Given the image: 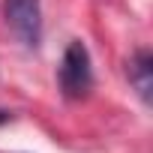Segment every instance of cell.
I'll list each match as a JSON object with an SVG mask.
<instances>
[{"label": "cell", "mask_w": 153, "mask_h": 153, "mask_svg": "<svg viewBox=\"0 0 153 153\" xmlns=\"http://www.w3.org/2000/svg\"><path fill=\"white\" fill-rule=\"evenodd\" d=\"M60 87L69 99H84L93 87V69H90V54L81 42H69L63 51L60 63Z\"/></svg>", "instance_id": "1"}, {"label": "cell", "mask_w": 153, "mask_h": 153, "mask_svg": "<svg viewBox=\"0 0 153 153\" xmlns=\"http://www.w3.org/2000/svg\"><path fill=\"white\" fill-rule=\"evenodd\" d=\"M9 120V111H0V123H6Z\"/></svg>", "instance_id": "4"}, {"label": "cell", "mask_w": 153, "mask_h": 153, "mask_svg": "<svg viewBox=\"0 0 153 153\" xmlns=\"http://www.w3.org/2000/svg\"><path fill=\"white\" fill-rule=\"evenodd\" d=\"M126 72H129V84L138 90V96H141L144 102H150V99H153V54H150L147 48L135 51Z\"/></svg>", "instance_id": "3"}, {"label": "cell", "mask_w": 153, "mask_h": 153, "mask_svg": "<svg viewBox=\"0 0 153 153\" xmlns=\"http://www.w3.org/2000/svg\"><path fill=\"white\" fill-rule=\"evenodd\" d=\"M3 12L12 33L27 45L36 48L42 39V6L39 0H3Z\"/></svg>", "instance_id": "2"}]
</instances>
